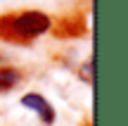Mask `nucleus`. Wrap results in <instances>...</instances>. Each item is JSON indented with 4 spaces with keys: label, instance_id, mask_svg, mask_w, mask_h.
Masks as SVG:
<instances>
[{
    "label": "nucleus",
    "instance_id": "f03ea898",
    "mask_svg": "<svg viewBox=\"0 0 128 126\" xmlns=\"http://www.w3.org/2000/svg\"><path fill=\"white\" fill-rule=\"evenodd\" d=\"M22 105H24V107H28V109H33V112H36L45 124H52V121H55V109H52V105L48 102L43 95L28 93V95H24V98H22Z\"/></svg>",
    "mask_w": 128,
    "mask_h": 126
},
{
    "label": "nucleus",
    "instance_id": "f257e3e1",
    "mask_svg": "<svg viewBox=\"0 0 128 126\" xmlns=\"http://www.w3.org/2000/svg\"><path fill=\"white\" fill-rule=\"evenodd\" d=\"M50 29V19L43 12H19V14H7L0 19V36L2 38H17V41H31L38 38Z\"/></svg>",
    "mask_w": 128,
    "mask_h": 126
},
{
    "label": "nucleus",
    "instance_id": "7ed1b4c3",
    "mask_svg": "<svg viewBox=\"0 0 128 126\" xmlns=\"http://www.w3.org/2000/svg\"><path fill=\"white\" fill-rule=\"evenodd\" d=\"M19 79H22V74H19L17 69H10V67L0 69V93H2V90H10L12 86H17Z\"/></svg>",
    "mask_w": 128,
    "mask_h": 126
},
{
    "label": "nucleus",
    "instance_id": "20e7f679",
    "mask_svg": "<svg viewBox=\"0 0 128 126\" xmlns=\"http://www.w3.org/2000/svg\"><path fill=\"white\" fill-rule=\"evenodd\" d=\"M83 67H86V69H83V79H86V81H92V62H86Z\"/></svg>",
    "mask_w": 128,
    "mask_h": 126
}]
</instances>
